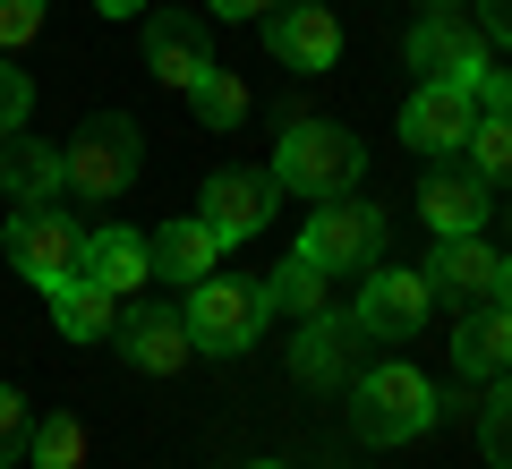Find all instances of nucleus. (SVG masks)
<instances>
[{"label": "nucleus", "instance_id": "obj_21", "mask_svg": "<svg viewBox=\"0 0 512 469\" xmlns=\"http://www.w3.org/2000/svg\"><path fill=\"white\" fill-rule=\"evenodd\" d=\"M77 273H86V282H103L111 299H128L137 282H154V273H146V239H137V231H94Z\"/></svg>", "mask_w": 512, "mask_h": 469}, {"label": "nucleus", "instance_id": "obj_17", "mask_svg": "<svg viewBox=\"0 0 512 469\" xmlns=\"http://www.w3.org/2000/svg\"><path fill=\"white\" fill-rule=\"evenodd\" d=\"M0 188H9L18 205H60V188H69V180H60V154H52V145L18 128V137H0Z\"/></svg>", "mask_w": 512, "mask_h": 469}, {"label": "nucleus", "instance_id": "obj_22", "mask_svg": "<svg viewBox=\"0 0 512 469\" xmlns=\"http://www.w3.org/2000/svg\"><path fill=\"white\" fill-rule=\"evenodd\" d=\"M325 282L333 273H316L308 256H282L256 290H265V316H316V307H325Z\"/></svg>", "mask_w": 512, "mask_h": 469}, {"label": "nucleus", "instance_id": "obj_5", "mask_svg": "<svg viewBox=\"0 0 512 469\" xmlns=\"http://www.w3.org/2000/svg\"><path fill=\"white\" fill-rule=\"evenodd\" d=\"M299 256H308L316 273H367L384 256V214L350 188V197H325L308 214V231H299Z\"/></svg>", "mask_w": 512, "mask_h": 469}, {"label": "nucleus", "instance_id": "obj_37", "mask_svg": "<svg viewBox=\"0 0 512 469\" xmlns=\"http://www.w3.org/2000/svg\"><path fill=\"white\" fill-rule=\"evenodd\" d=\"M0 469H18V461H9V452H0Z\"/></svg>", "mask_w": 512, "mask_h": 469}, {"label": "nucleus", "instance_id": "obj_31", "mask_svg": "<svg viewBox=\"0 0 512 469\" xmlns=\"http://www.w3.org/2000/svg\"><path fill=\"white\" fill-rule=\"evenodd\" d=\"M205 9H214V18H239V26H256L265 9H282V0H205Z\"/></svg>", "mask_w": 512, "mask_h": 469}, {"label": "nucleus", "instance_id": "obj_23", "mask_svg": "<svg viewBox=\"0 0 512 469\" xmlns=\"http://www.w3.org/2000/svg\"><path fill=\"white\" fill-rule=\"evenodd\" d=\"M470 171L487 188H512V111H478L470 128Z\"/></svg>", "mask_w": 512, "mask_h": 469}, {"label": "nucleus", "instance_id": "obj_3", "mask_svg": "<svg viewBox=\"0 0 512 469\" xmlns=\"http://www.w3.org/2000/svg\"><path fill=\"white\" fill-rule=\"evenodd\" d=\"M137 163H146V137H137V120H128V111H94V120L77 128L69 145H60V180H69L86 205L128 197Z\"/></svg>", "mask_w": 512, "mask_h": 469}, {"label": "nucleus", "instance_id": "obj_16", "mask_svg": "<svg viewBox=\"0 0 512 469\" xmlns=\"http://www.w3.org/2000/svg\"><path fill=\"white\" fill-rule=\"evenodd\" d=\"M427 290L436 299H453V307H487V290H495V248L487 239H444L436 256H427Z\"/></svg>", "mask_w": 512, "mask_h": 469}, {"label": "nucleus", "instance_id": "obj_4", "mask_svg": "<svg viewBox=\"0 0 512 469\" xmlns=\"http://www.w3.org/2000/svg\"><path fill=\"white\" fill-rule=\"evenodd\" d=\"M188 342L205 350V359H239V350L265 333V290L256 282H231V273H205V282H188Z\"/></svg>", "mask_w": 512, "mask_h": 469}, {"label": "nucleus", "instance_id": "obj_36", "mask_svg": "<svg viewBox=\"0 0 512 469\" xmlns=\"http://www.w3.org/2000/svg\"><path fill=\"white\" fill-rule=\"evenodd\" d=\"M248 469H282V461H248Z\"/></svg>", "mask_w": 512, "mask_h": 469}, {"label": "nucleus", "instance_id": "obj_26", "mask_svg": "<svg viewBox=\"0 0 512 469\" xmlns=\"http://www.w3.org/2000/svg\"><path fill=\"white\" fill-rule=\"evenodd\" d=\"M478 452H487L495 469H512V376H495L487 410H478Z\"/></svg>", "mask_w": 512, "mask_h": 469}, {"label": "nucleus", "instance_id": "obj_15", "mask_svg": "<svg viewBox=\"0 0 512 469\" xmlns=\"http://www.w3.org/2000/svg\"><path fill=\"white\" fill-rule=\"evenodd\" d=\"M146 273H154V282H205V273H222V239L205 231L197 214L163 222V231L146 239Z\"/></svg>", "mask_w": 512, "mask_h": 469}, {"label": "nucleus", "instance_id": "obj_33", "mask_svg": "<svg viewBox=\"0 0 512 469\" xmlns=\"http://www.w3.org/2000/svg\"><path fill=\"white\" fill-rule=\"evenodd\" d=\"M495 307H512V256H495V290H487Z\"/></svg>", "mask_w": 512, "mask_h": 469}, {"label": "nucleus", "instance_id": "obj_14", "mask_svg": "<svg viewBox=\"0 0 512 469\" xmlns=\"http://www.w3.org/2000/svg\"><path fill=\"white\" fill-rule=\"evenodd\" d=\"M120 350H128V367H146V376H180V367L197 359L180 307H137V316L120 325Z\"/></svg>", "mask_w": 512, "mask_h": 469}, {"label": "nucleus", "instance_id": "obj_32", "mask_svg": "<svg viewBox=\"0 0 512 469\" xmlns=\"http://www.w3.org/2000/svg\"><path fill=\"white\" fill-rule=\"evenodd\" d=\"M478 26H487L495 43H512V0H478Z\"/></svg>", "mask_w": 512, "mask_h": 469}, {"label": "nucleus", "instance_id": "obj_20", "mask_svg": "<svg viewBox=\"0 0 512 469\" xmlns=\"http://www.w3.org/2000/svg\"><path fill=\"white\" fill-rule=\"evenodd\" d=\"M52 299V325L69 333V342H103L111 325H120V299H111L103 282H86V273H69L60 290H43Z\"/></svg>", "mask_w": 512, "mask_h": 469}, {"label": "nucleus", "instance_id": "obj_12", "mask_svg": "<svg viewBox=\"0 0 512 469\" xmlns=\"http://www.w3.org/2000/svg\"><path fill=\"white\" fill-rule=\"evenodd\" d=\"M470 128H478L470 86H419L402 103V145L410 154H453V145H470Z\"/></svg>", "mask_w": 512, "mask_h": 469}, {"label": "nucleus", "instance_id": "obj_19", "mask_svg": "<svg viewBox=\"0 0 512 469\" xmlns=\"http://www.w3.org/2000/svg\"><path fill=\"white\" fill-rule=\"evenodd\" d=\"M299 350H291V367H299V384H333L350 367V342H359V325L350 316H333V307H316V316H299Z\"/></svg>", "mask_w": 512, "mask_h": 469}, {"label": "nucleus", "instance_id": "obj_18", "mask_svg": "<svg viewBox=\"0 0 512 469\" xmlns=\"http://www.w3.org/2000/svg\"><path fill=\"white\" fill-rule=\"evenodd\" d=\"M453 367H461V376H478V384H487V376H512V307H470V325H461L453 333Z\"/></svg>", "mask_w": 512, "mask_h": 469}, {"label": "nucleus", "instance_id": "obj_2", "mask_svg": "<svg viewBox=\"0 0 512 469\" xmlns=\"http://www.w3.org/2000/svg\"><path fill=\"white\" fill-rule=\"evenodd\" d=\"M274 180L325 205V197H350V188L367 180V154H359V137H350V128H333V120H282Z\"/></svg>", "mask_w": 512, "mask_h": 469}, {"label": "nucleus", "instance_id": "obj_13", "mask_svg": "<svg viewBox=\"0 0 512 469\" xmlns=\"http://www.w3.org/2000/svg\"><path fill=\"white\" fill-rule=\"evenodd\" d=\"M487 214H495V188L478 180V171H427V188H419V222L436 239H470V231H487Z\"/></svg>", "mask_w": 512, "mask_h": 469}, {"label": "nucleus", "instance_id": "obj_29", "mask_svg": "<svg viewBox=\"0 0 512 469\" xmlns=\"http://www.w3.org/2000/svg\"><path fill=\"white\" fill-rule=\"evenodd\" d=\"M26 435H35V410H26V401L9 393V384H0V452L18 461V444H26Z\"/></svg>", "mask_w": 512, "mask_h": 469}, {"label": "nucleus", "instance_id": "obj_30", "mask_svg": "<svg viewBox=\"0 0 512 469\" xmlns=\"http://www.w3.org/2000/svg\"><path fill=\"white\" fill-rule=\"evenodd\" d=\"M470 103L478 111H512V69H478L470 77Z\"/></svg>", "mask_w": 512, "mask_h": 469}, {"label": "nucleus", "instance_id": "obj_27", "mask_svg": "<svg viewBox=\"0 0 512 469\" xmlns=\"http://www.w3.org/2000/svg\"><path fill=\"white\" fill-rule=\"evenodd\" d=\"M35 35H43V0H0V52H18Z\"/></svg>", "mask_w": 512, "mask_h": 469}, {"label": "nucleus", "instance_id": "obj_8", "mask_svg": "<svg viewBox=\"0 0 512 469\" xmlns=\"http://www.w3.org/2000/svg\"><path fill=\"white\" fill-rule=\"evenodd\" d=\"M265 52L282 60V69H299V77H316V69H333L342 60V18H333L325 0H291V9H265Z\"/></svg>", "mask_w": 512, "mask_h": 469}, {"label": "nucleus", "instance_id": "obj_6", "mask_svg": "<svg viewBox=\"0 0 512 469\" xmlns=\"http://www.w3.org/2000/svg\"><path fill=\"white\" fill-rule=\"evenodd\" d=\"M9 265H18V282L35 290H60L77 265H86V231H77L69 205H18V222H9Z\"/></svg>", "mask_w": 512, "mask_h": 469}, {"label": "nucleus", "instance_id": "obj_9", "mask_svg": "<svg viewBox=\"0 0 512 469\" xmlns=\"http://www.w3.org/2000/svg\"><path fill=\"white\" fill-rule=\"evenodd\" d=\"M410 69H419V86H470V77L487 69V35L461 26L453 9H427V18L410 26Z\"/></svg>", "mask_w": 512, "mask_h": 469}, {"label": "nucleus", "instance_id": "obj_11", "mask_svg": "<svg viewBox=\"0 0 512 469\" xmlns=\"http://www.w3.org/2000/svg\"><path fill=\"white\" fill-rule=\"evenodd\" d=\"M146 69L163 77V86H180V94L214 69V35H205L197 9H154L146 18Z\"/></svg>", "mask_w": 512, "mask_h": 469}, {"label": "nucleus", "instance_id": "obj_10", "mask_svg": "<svg viewBox=\"0 0 512 469\" xmlns=\"http://www.w3.org/2000/svg\"><path fill=\"white\" fill-rule=\"evenodd\" d=\"M427 307H436L427 273H367L350 325H359V342H410V333L427 325Z\"/></svg>", "mask_w": 512, "mask_h": 469}, {"label": "nucleus", "instance_id": "obj_28", "mask_svg": "<svg viewBox=\"0 0 512 469\" xmlns=\"http://www.w3.org/2000/svg\"><path fill=\"white\" fill-rule=\"evenodd\" d=\"M26 111H35V86H26V69H0V137H18Z\"/></svg>", "mask_w": 512, "mask_h": 469}, {"label": "nucleus", "instance_id": "obj_24", "mask_svg": "<svg viewBox=\"0 0 512 469\" xmlns=\"http://www.w3.org/2000/svg\"><path fill=\"white\" fill-rule=\"evenodd\" d=\"M188 103H197V120H205V128H222V137L248 120V86H239L231 69H205L197 86H188Z\"/></svg>", "mask_w": 512, "mask_h": 469}, {"label": "nucleus", "instance_id": "obj_25", "mask_svg": "<svg viewBox=\"0 0 512 469\" xmlns=\"http://www.w3.org/2000/svg\"><path fill=\"white\" fill-rule=\"evenodd\" d=\"M26 444H35V469H77V461H86V427H77L69 410H60V418H35Z\"/></svg>", "mask_w": 512, "mask_h": 469}, {"label": "nucleus", "instance_id": "obj_35", "mask_svg": "<svg viewBox=\"0 0 512 469\" xmlns=\"http://www.w3.org/2000/svg\"><path fill=\"white\" fill-rule=\"evenodd\" d=\"M427 9H461V0H427Z\"/></svg>", "mask_w": 512, "mask_h": 469}, {"label": "nucleus", "instance_id": "obj_34", "mask_svg": "<svg viewBox=\"0 0 512 469\" xmlns=\"http://www.w3.org/2000/svg\"><path fill=\"white\" fill-rule=\"evenodd\" d=\"M94 9H103V18H137V9H146V0H94Z\"/></svg>", "mask_w": 512, "mask_h": 469}, {"label": "nucleus", "instance_id": "obj_7", "mask_svg": "<svg viewBox=\"0 0 512 469\" xmlns=\"http://www.w3.org/2000/svg\"><path fill=\"white\" fill-rule=\"evenodd\" d=\"M274 205H282L274 171H214L205 197H197V222L222 239V248H239V239H256L265 222H274Z\"/></svg>", "mask_w": 512, "mask_h": 469}, {"label": "nucleus", "instance_id": "obj_1", "mask_svg": "<svg viewBox=\"0 0 512 469\" xmlns=\"http://www.w3.org/2000/svg\"><path fill=\"white\" fill-rule=\"evenodd\" d=\"M436 384L419 376V367H402V359H384V367H367L359 384H350V427H359V444H376V452H393V444H419L427 427H436Z\"/></svg>", "mask_w": 512, "mask_h": 469}]
</instances>
